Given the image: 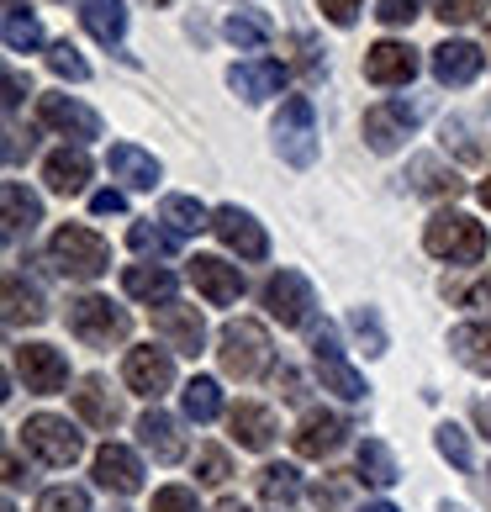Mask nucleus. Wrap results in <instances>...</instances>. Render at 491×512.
Returning a JSON list of instances; mask_svg holds the SVG:
<instances>
[{
  "label": "nucleus",
  "mask_w": 491,
  "mask_h": 512,
  "mask_svg": "<svg viewBox=\"0 0 491 512\" xmlns=\"http://www.w3.org/2000/svg\"><path fill=\"white\" fill-rule=\"evenodd\" d=\"M423 249L449 264H481L491 254V233L465 212H433L423 227Z\"/></svg>",
  "instance_id": "obj_1"
},
{
  "label": "nucleus",
  "mask_w": 491,
  "mask_h": 512,
  "mask_svg": "<svg viewBox=\"0 0 491 512\" xmlns=\"http://www.w3.org/2000/svg\"><path fill=\"white\" fill-rule=\"evenodd\" d=\"M48 264L64 280H101L111 270V249H106L101 233H90V227H80V222H64L48 243Z\"/></svg>",
  "instance_id": "obj_2"
},
{
  "label": "nucleus",
  "mask_w": 491,
  "mask_h": 512,
  "mask_svg": "<svg viewBox=\"0 0 491 512\" xmlns=\"http://www.w3.org/2000/svg\"><path fill=\"white\" fill-rule=\"evenodd\" d=\"M217 359H222V375H233V381H259L270 370V333H264V322L254 317L228 322L217 338Z\"/></svg>",
  "instance_id": "obj_3"
},
{
  "label": "nucleus",
  "mask_w": 491,
  "mask_h": 512,
  "mask_svg": "<svg viewBox=\"0 0 491 512\" xmlns=\"http://www.w3.org/2000/svg\"><path fill=\"white\" fill-rule=\"evenodd\" d=\"M127 328H132V317H127L111 296H80V301H69V333L80 338L85 349L122 344Z\"/></svg>",
  "instance_id": "obj_4"
},
{
  "label": "nucleus",
  "mask_w": 491,
  "mask_h": 512,
  "mask_svg": "<svg viewBox=\"0 0 491 512\" xmlns=\"http://www.w3.org/2000/svg\"><path fill=\"white\" fill-rule=\"evenodd\" d=\"M270 138H275V154L296 164V169H307L317 159V117H312V101L307 96H286L275 111V127H270Z\"/></svg>",
  "instance_id": "obj_5"
},
{
  "label": "nucleus",
  "mask_w": 491,
  "mask_h": 512,
  "mask_svg": "<svg viewBox=\"0 0 491 512\" xmlns=\"http://www.w3.org/2000/svg\"><path fill=\"white\" fill-rule=\"evenodd\" d=\"M22 444H27V454H37V460L53 465V470H69L85 454V439L74 433V423H69V417H53V412L27 417V423H22Z\"/></svg>",
  "instance_id": "obj_6"
},
{
  "label": "nucleus",
  "mask_w": 491,
  "mask_h": 512,
  "mask_svg": "<svg viewBox=\"0 0 491 512\" xmlns=\"http://www.w3.org/2000/svg\"><path fill=\"white\" fill-rule=\"evenodd\" d=\"M312 359H317V375H323V391L344 396V402H365V375L344 359V344H338V328L323 322V328H312Z\"/></svg>",
  "instance_id": "obj_7"
},
{
  "label": "nucleus",
  "mask_w": 491,
  "mask_h": 512,
  "mask_svg": "<svg viewBox=\"0 0 491 512\" xmlns=\"http://www.w3.org/2000/svg\"><path fill=\"white\" fill-rule=\"evenodd\" d=\"M264 307H270V317L280 322V328H307L312 307H317V291L301 270H275L270 280H264Z\"/></svg>",
  "instance_id": "obj_8"
},
{
  "label": "nucleus",
  "mask_w": 491,
  "mask_h": 512,
  "mask_svg": "<svg viewBox=\"0 0 491 512\" xmlns=\"http://www.w3.org/2000/svg\"><path fill=\"white\" fill-rule=\"evenodd\" d=\"M122 381L132 396H148V402H159V396L175 386V359L169 349H127V365H122Z\"/></svg>",
  "instance_id": "obj_9"
},
{
  "label": "nucleus",
  "mask_w": 491,
  "mask_h": 512,
  "mask_svg": "<svg viewBox=\"0 0 491 512\" xmlns=\"http://www.w3.org/2000/svg\"><path fill=\"white\" fill-rule=\"evenodd\" d=\"M16 375H22L27 391H37V396H59L69 386V359L53 344H22L16 349Z\"/></svg>",
  "instance_id": "obj_10"
},
{
  "label": "nucleus",
  "mask_w": 491,
  "mask_h": 512,
  "mask_svg": "<svg viewBox=\"0 0 491 512\" xmlns=\"http://www.w3.org/2000/svg\"><path fill=\"white\" fill-rule=\"evenodd\" d=\"M412 127H418V106L412 101H381V106L365 111V143L375 154H396Z\"/></svg>",
  "instance_id": "obj_11"
},
{
  "label": "nucleus",
  "mask_w": 491,
  "mask_h": 512,
  "mask_svg": "<svg viewBox=\"0 0 491 512\" xmlns=\"http://www.w3.org/2000/svg\"><path fill=\"white\" fill-rule=\"evenodd\" d=\"M154 333L175 354H191V359L206 349V322H201L196 307H185V301H164V307H154Z\"/></svg>",
  "instance_id": "obj_12"
},
{
  "label": "nucleus",
  "mask_w": 491,
  "mask_h": 512,
  "mask_svg": "<svg viewBox=\"0 0 491 512\" xmlns=\"http://www.w3.org/2000/svg\"><path fill=\"white\" fill-rule=\"evenodd\" d=\"M37 122L53 127V132H64V138H74V148L90 143V138H101V117L90 106H80L74 96H37Z\"/></svg>",
  "instance_id": "obj_13"
},
{
  "label": "nucleus",
  "mask_w": 491,
  "mask_h": 512,
  "mask_svg": "<svg viewBox=\"0 0 491 512\" xmlns=\"http://www.w3.org/2000/svg\"><path fill=\"white\" fill-rule=\"evenodd\" d=\"M212 233L222 238V249H233L238 259H264L270 254V238H264V227L243 212V206H217L212 212Z\"/></svg>",
  "instance_id": "obj_14"
},
{
  "label": "nucleus",
  "mask_w": 491,
  "mask_h": 512,
  "mask_svg": "<svg viewBox=\"0 0 491 512\" xmlns=\"http://www.w3.org/2000/svg\"><path fill=\"white\" fill-rule=\"evenodd\" d=\"M185 275H191V286L212 301V307H233V301L243 296V270L217 254H196L191 264H185Z\"/></svg>",
  "instance_id": "obj_15"
},
{
  "label": "nucleus",
  "mask_w": 491,
  "mask_h": 512,
  "mask_svg": "<svg viewBox=\"0 0 491 512\" xmlns=\"http://www.w3.org/2000/svg\"><path fill=\"white\" fill-rule=\"evenodd\" d=\"M486 69V53L476 43H465V37H455V43H439L433 48V80H439L444 90H465L476 85V74Z\"/></svg>",
  "instance_id": "obj_16"
},
{
  "label": "nucleus",
  "mask_w": 491,
  "mask_h": 512,
  "mask_svg": "<svg viewBox=\"0 0 491 512\" xmlns=\"http://www.w3.org/2000/svg\"><path fill=\"white\" fill-rule=\"evenodd\" d=\"M344 433H349V417L312 407V412L296 423V439H291V444H296L301 460H323V454H333L338 444H344Z\"/></svg>",
  "instance_id": "obj_17"
},
{
  "label": "nucleus",
  "mask_w": 491,
  "mask_h": 512,
  "mask_svg": "<svg viewBox=\"0 0 491 512\" xmlns=\"http://www.w3.org/2000/svg\"><path fill=\"white\" fill-rule=\"evenodd\" d=\"M412 74H418V48L407 43H391V37H381L370 53H365V80L370 85H412Z\"/></svg>",
  "instance_id": "obj_18"
},
{
  "label": "nucleus",
  "mask_w": 491,
  "mask_h": 512,
  "mask_svg": "<svg viewBox=\"0 0 491 512\" xmlns=\"http://www.w3.org/2000/svg\"><path fill=\"white\" fill-rule=\"evenodd\" d=\"M74 412H80L90 428H101V433L122 428V396L111 391L106 375H85L80 391H74Z\"/></svg>",
  "instance_id": "obj_19"
},
{
  "label": "nucleus",
  "mask_w": 491,
  "mask_h": 512,
  "mask_svg": "<svg viewBox=\"0 0 491 512\" xmlns=\"http://www.w3.org/2000/svg\"><path fill=\"white\" fill-rule=\"evenodd\" d=\"M96 486L117 491V497L143 491V460H138L127 444H101V449H96Z\"/></svg>",
  "instance_id": "obj_20"
},
{
  "label": "nucleus",
  "mask_w": 491,
  "mask_h": 512,
  "mask_svg": "<svg viewBox=\"0 0 491 512\" xmlns=\"http://www.w3.org/2000/svg\"><path fill=\"white\" fill-rule=\"evenodd\" d=\"M138 439H143V449L154 454L159 465H180V460H185V433H180L175 417L159 412V407H148V412L138 417Z\"/></svg>",
  "instance_id": "obj_21"
},
{
  "label": "nucleus",
  "mask_w": 491,
  "mask_h": 512,
  "mask_svg": "<svg viewBox=\"0 0 491 512\" xmlns=\"http://www.w3.org/2000/svg\"><path fill=\"white\" fill-rule=\"evenodd\" d=\"M228 85L238 90L243 101H270L280 96V85H286V64H275V59H243L228 69Z\"/></svg>",
  "instance_id": "obj_22"
},
{
  "label": "nucleus",
  "mask_w": 491,
  "mask_h": 512,
  "mask_svg": "<svg viewBox=\"0 0 491 512\" xmlns=\"http://www.w3.org/2000/svg\"><path fill=\"white\" fill-rule=\"evenodd\" d=\"M43 180H48V191L53 196H80L85 185H90V159H85V148H53L48 164H43Z\"/></svg>",
  "instance_id": "obj_23"
},
{
  "label": "nucleus",
  "mask_w": 491,
  "mask_h": 512,
  "mask_svg": "<svg viewBox=\"0 0 491 512\" xmlns=\"http://www.w3.org/2000/svg\"><path fill=\"white\" fill-rule=\"evenodd\" d=\"M106 169H111L122 185H132V191H154V185H159V159L143 154L138 143H111Z\"/></svg>",
  "instance_id": "obj_24"
},
{
  "label": "nucleus",
  "mask_w": 491,
  "mask_h": 512,
  "mask_svg": "<svg viewBox=\"0 0 491 512\" xmlns=\"http://www.w3.org/2000/svg\"><path fill=\"white\" fill-rule=\"evenodd\" d=\"M0 201H6V243L16 249L22 238H32V233H37V222H43V201H37L22 180H6Z\"/></svg>",
  "instance_id": "obj_25"
},
{
  "label": "nucleus",
  "mask_w": 491,
  "mask_h": 512,
  "mask_svg": "<svg viewBox=\"0 0 491 512\" xmlns=\"http://www.w3.org/2000/svg\"><path fill=\"white\" fill-rule=\"evenodd\" d=\"M228 428H233V439L243 449H254V454H264V449L275 444V412L259 407V402H238L228 412Z\"/></svg>",
  "instance_id": "obj_26"
},
{
  "label": "nucleus",
  "mask_w": 491,
  "mask_h": 512,
  "mask_svg": "<svg viewBox=\"0 0 491 512\" xmlns=\"http://www.w3.org/2000/svg\"><path fill=\"white\" fill-rule=\"evenodd\" d=\"M80 27L106 48H122L127 37V6L122 0H80Z\"/></svg>",
  "instance_id": "obj_27"
},
{
  "label": "nucleus",
  "mask_w": 491,
  "mask_h": 512,
  "mask_svg": "<svg viewBox=\"0 0 491 512\" xmlns=\"http://www.w3.org/2000/svg\"><path fill=\"white\" fill-rule=\"evenodd\" d=\"M43 317H48L43 291H37L22 270H11L6 275V322H11V328H22V322H27V328H37Z\"/></svg>",
  "instance_id": "obj_28"
},
{
  "label": "nucleus",
  "mask_w": 491,
  "mask_h": 512,
  "mask_svg": "<svg viewBox=\"0 0 491 512\" xmlns=\"http://www.w3.org/2000/svg\"><path fill=\"white\" fill-rule=\"evenodd\" d=\"M449 349H455L465 370L491 375V322H460V328H449Z\"/></svg>",
  "instance_id": "obj_29"
},
{
  "label": "nucleus",
  "mask_w": 491,
  "mask_h": 512,
  "mask_svg": "<svg viewBox=\"0 0 491 512\" xmlns=\"http://www.w3.org/2000/svg\"><path fill=\"white\" fill-rule=\"evenodd\" d=\"M402 180H412V191H418V196H460V191H465V180H460L444 159H433V154L412 159Z\"/></svg>",
  "instance_id": "obj_30"
},
{
  "label": "nucleus",
  "mask_w": 491,
  "mask_h": 512,
  "mask_svg": "<svg viewBox=\"0 0 491 512\" xmlns=\"http://www.w3.org/2000/svg\"><path fill=\"white\" fill-rule=\"evenodd\" d=\"M122 291L148 301V307H154V301L164 307V301H175V275L159 270V264H127V270H122Z\"/></svg>",
  "instance_id": "obj_31"
},
{
  "label": "nucleus",
  "mask_w": 491,
  "mask_h": 512,
  "mask_svg": "<svg viewBox=\"0 0 491 512\" xmlns=\"http://www.w3.org/2000/svg\"><path fill=\"white\" fill-rule=\"evenodd\" d=\"M296 497H301L296 465H264L259 470V502L270 512H296Z\"/></svg>",
  "instance_id": "obj_32"
},
{
  "label": "nucleus",
  "mask_w": 491,
  "mask_h": 512,
  "mask_svg": "<svg viewBox=\"0 0 491 512\" xmlns=\"http://www.w3.org/2000/svg\"><path fill=\"white\" fill-rule=\"evenodd\" d=\"M360 481L381 486V491L402 481V470H396V454H391L381 439H365V444H360Z\"/></svg>",
  "instance_id": "obj_33"
},
{
  "label": "nucleus",
  "mask_w": 491,
  "mask_h": 512,
  "mask_svg": "<svg viewBox=\"0 0 491 512\" xmlns=\"http://www.w3.org/2000/svg\"><path fill=\"white\" fill-rule=\"evenodd\" d=\"M222 32H228V43H238V48H264L275 37V27H270L264 11H233L228 22H222Z\"/></svg>",
  "instance_id": "obj_34"
},
{
  "label": "nucleus",
  "mask_w": 491,
  "mask_h": 512,
  "mask_svg": "<svg viewBox=\"0 0 491 512\" xmlns=\"http://www.w3.org/2000/svg\"><path fill=\"white\" fill-rule=\"evenodd\" d=\"M127 243H132V249H138V254H180V233H175V227H159L154 217H143V222H132V233H127Z\"/></svg>",
  "instance_id": "obj_35"
},
{
  "label": "nucleus",
  "mask_w": 491,
  "mask_h": 512,
  "mask_svg": "<svg viewBox=\"0 0 491 512\" xmlns=\"http://www.w3.org/2000/svg\"><path fill=\"white\" fill-rule=\"evenodd\" d=\"M159 222H169V227H175V233L185 238V233H201V227H212V212H206L196 196H169L164 212H159Z\"/></svg>",
  "instance_id": "obj_36"
},
{
  "label": "nucleus",
  "mask_w": 491,
  "mask_h": 512,
  "mask_svg": "<svg viewBox=\"0 0 491 512\" xmlns=\"http://www.w3.org/2000/svg\"><path fill=\"white\" fill-rule=\"evenodd\" d=\"M217 412H222V386L212 375H196V381L185 386V417H191V423H212Z\"/></svg>",
  "instance_id": "obj_37"
},
{
  "label": "nucleus",
  "mask_w": 491,
  "mask_h": 512,
  "mask_svg": "<svg viewBox=\"0 0 491 512\" xmlns=\"http://www.w3.org/2000/svg\"><path fill=\"white\" fill-rule=\"evenodd\" d=\"M6 48L11 53H37L43 48V27H37V16H27L22 6H6Z\"/></svg>",
  "instance_id": "obj_38"
},
{
  "label": "nucleus",
  "mask_w": 491,
  "mask_h": 512,
  "mask_svg": "<svg viewBox=\"0 0 491 512\" xmlns=\"http://www.w3.org/2000/svg\"><path fill=\"white\" fill-rule=\"evenodd\" d=\"M433 444H439V454H444V460L455 465V470H470V465H476V454H470V439H465L460 423H439Z\"/></svg>",
  "instance_id": "obj_39"
},
{
  "label": "nucleus",
  "mask_w": 491,
  "mask_h": 512,
  "mask_svg": "<svg viewBox=\"0 0 491 512\" xmlns=\"http://www.w3.org/2000/svg\"><path fill=\"white\" fill-rule=\"evenodd\" d=\"M349 333L365 344V354H386V328H381V317H375V307H354L349 312Z\"/></svg>",
  "instance_id": "obj_40"
},
{
  "label": "nucleus",
  "mask_w": 491,
  "mask_h": 512,
  "mask_svg": "<svg viewBox=\"0 0 491 512\" xmlns=\"http://www.w3.org/2000/svg\"><path fill=\"white\" fill-rule=\"evenodd\" d=\"M48 69L59 74V80H74V85H80V80H90V64L80 59V48H74L69 37H64V43H53V48H48Z\"/></svg>",
  "instance_id": "obj_41"
},
{
  "label": "nucleus",
  "mask_w": 491,
  "mask_h": 512,
  "mask_svg": "<svg viewBox=\"0 0 491 512\" xmlns=\"http://www.w3.org/2000/svg\"><path fill=\"white\" fill-rule=\"evenodd\" d=\"M233 476V460H228V449H217V444H201L196 449V481L206 486H222Z\"/></svg>",
  "instance_id": "obj_42"
},
{
  "label": "nucleus",
  "mask_w": 491,
  "mask_h": 512,
  "mask_svg": "<svg viewBox=\"0 0 491 512\" xmlns=\"http://www.w3.org/2000/svg\"><path fill=\"white\" fill-rule=\"evenodd\" d=\"M491 0H433V16H439L444 27H465V22H481Z\"/></svg>",
  "instance_id": "obj_43"
},
{
  "label": "nucleus",
  "mask_w": 491,
  "mask_h": 512,
  "mask_svg": "<svg viewBox=\"0 0 491 512\" xmlns=\"http://www.w3.org/2000/svg\"><path fill=\"white\" fill-rule=\"evenodd\" d=\"M37 512H90V497L80 486H48L37 497Z\"/></svg>",
  "instance_id": "obj_44"
},
{
  "label": "nucleus",
  "mask_w": 491,
  "mask_h": 512,
  "mask_svg": "<svg viewBox=\"0 0 491 512\" xmlns=\"http://www.w3.org/2000/svg\"><path fill=\"white\" fill-rule=\"evenodd\" d=\"M312 502L323 507V512H338V507L349 502V476H338V470H333V476H323V481L312 486Z\"/></svg>",
  "instance_id": "obj_45"
},
{
  "label": "nucleus",
  "mask_w": 491,
  "mask_h": 512,
  "mask_svg": "<svg viewBox=\"0 0 491 512\" xmlns=\"http://www.w3.org/2000/svg\"><path fill=\"white\" fill-rule=\"evenodd\" d=\"M375 16H381V27H412L423 16V0H381Z\"/></svg>",
  "instance_id": "obj_46"
},
{
  "label": "nucleus",
  "mask_w": 491,
  "mask_h": 512,
  "mask_svg": "<svg viewBox=\"0 0 491 512\" xmlns=\"http://www.w3.org/2000/svg\"><path fill=\"white\" fill-rule=\"evenodd\" d=\"M154 512H201V502L191 486H164L154 491Z\"/></svg>",
  "instance_id": "obj_47"
},
{
  "label": "nucleus",
  "mask_w": 491,
  "mask_h": 512,
  "mask_svg": "<svg viewBox=\"0 0 491 512\" xmlns=\"http://www.w3.org/2000/svg\"><path fill=\"white\" fill-rule=\"evenodd\" d=\"M32 148H37L32 132H22L16 122H6V164H22V159L32 154Z\"/></svg>",
  "instance_id": "obj_48"
},
{
  "label": "nucleus",
  "mask_w": 491,
  "mask_h": 512,
  "mask_svg": "<svg viewBox=\"0 0 491 512\" xmlns=\"http://www.w3.org/2000/svg\"><path fill=\"white\" fill-rule=\"evenodd\" d=\"M317 6L333 27H354V16H360V0H317Z\"/></svg>",
  "instance_id": "obj_49"
},
{
  "label": "nucleus",
  "mask_w": 491,
  "mask_h": 512,
  "mask_svg": "<svg viewBox=\"0 0 491 512\" xmlns=\"http://www.w3.org/2000/svg\"><path fill=\"white\" fill-rule=\"evenodd\" d=\"M27 96H32V80H27V74H16V69H6V117H11V111L22 106Z\"/></svg>",
  "instance_id": "obj_50"
},
{
  "label": "nucleus",
  "mask_w": 491,
  "mask_h": 512,
  "mask_svg": "<svg viewBox=\"0 0 491 512\" xmlns=\"http://www.w3.org/2000/svg\"><path fill=\"white\" fill-rule=\"evenodd\" d=\"M90 212H96V217H122L127 212V196L122 191H96V196H90Z\"/></svg>",
  "instance_id": "obj_51"
},
{
  "label": "nucleus",
  "mask_w": 491,
  "mask_h": 512,
  "mask_svg": "<svg viewBox=\"0 0 491 512\" xmlns=\"http://www.w3.org/2000/svg\"><path fill=\"white\" fill-rule=\"evenodd\" d=\"M460 301H465V307H481V312H491V280H476L470 291H460Z\"/></svg>",
  "instance_id": "obj_52"
},
{
  "label": "nucleus",
  "mask_w": 491,
  "mask_h": 512,
  "mask_svg": "<svg viewBox=\"0 0 491 512\" xmlns=\"http://www.w3.org/2000/svg\"><path fill=\"white\" fill-rule=\"evenodd\" d=\"M27 476H22V460H16V454H6V486H22Z\"/></svg>",
  "instance_id": "obj_53"
},
{
  "label": "nucleus",
  "mask_w": 491,
  "mask_h": 512,
  "mask_svg": "<svg viewBox=\"0 0 491 512\" xmlns=\"http://www.w3.org/2000/svg\"><path fill=\"white\" fill-rule=\"evenodd\" d=\"M360 512H396V507H391V502H365Z\"/></svg>",
  "instance_id": "obj_54"
},
{
  "label": "nucleus",
  "mask_w": 491,
  "mask_h": 512,
  "mask_svg": "<svg viewBox=\"0 0 491 512\" xmlns=\"http://www.w3.org/2000/svg\"><path fill=\"white\" fill-rule=\"evenodd\" d=\"M217 512H249V507H243V502H233V497H228V502H222Z\"/></svg>",
  "instance_id": "obj_55"
},
{
  "label": "nucleus",
  "mask_w": 491,
  "mask_h": 512,
  "mask_svg": "<svg viewBox=\"0 0 491 512\" xmlns=\"http://www.w3.org/2000/svg\"><path fill=\"white\" fill-rule=\"evenodd\" d=\"M476 196H481V201L491 206V180H481V185H476Z\"/></svg>",
  "instance_id": "obj_56"
},
{
  "label": "nucleus",
  "mask_w": 491,
  "mask_h": 512,
  "mask_svg": "<svg viewBox=\"0 0 491 512\" xmlns=\"http://www.w3.org/2000/svg\"><path fill=\"white\" fill-rule=\"evenodd\" d=\"M439 512H465V507H449V502H444V507H439Z\"/></svg>",
  "instance_id": "obj_57"
},
{
  "label": "nucleus",
  "mask_w": 491,
  "mask_h": 512,
  "mask_svg": "<svg viewBox=\"0 0 491 512\" xmlns=\"http://www.w3.org/2000/svg\"><path fill=\"white\" fill-rule=\"evenodd\" d=\"M6 512H16V502H6Z\"/></svg>",
  "instance_id": "obj_58"
},
{
  "label": "nucleus",
  "mask_w": 491,
  "mask_h": 512,
  "mask_svg": "<svg viewBox=\"0 0 491 512\" xmlns=\"http://www.w3.org/2000/svg\"><path fill=\"white\" fill-rule=\"evenodd\" d=\"M154 6H169V0H154Z\"/></svg>",
  "instance_id": "obj_59"
}]
</instances>
